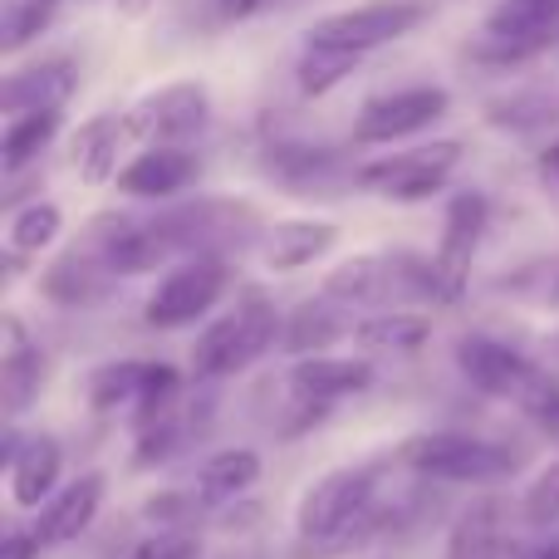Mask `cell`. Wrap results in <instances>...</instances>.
Returning <instances> with one entry per match:
<instances>
[{
  "label": "cell",
  "mask_w": 559,
  "mask_h": 559,
  "mask_svg": "<svg viewBox=\"0 0 559 559\" xmlns=\"http://www.w3.org/2000/svg\"><path fill=\"white\" fill-rule=\"evenodd\" d=\"M324 295L338 305H358V309H407L423 299H442L432 261L413 251H383V255H354L338 271H329Z\"/></svg>",
  "instance_id": "6da1fadb"
},
{
  "label": "cell",
  "mask_w": 559,
  "mask_h": 559,
  "mask_svg": "<svg viewBox=\"0 0 559 559\" xmlns=\"http://www.w3.org/2000/svg\"><path fill=\"white\" fill-rule=\"evenodd\" d=\"M275 329H280V314L265 305L261 295H246L241 305L231 309L226 319H216L192 348V368L202 378H226V373H241L251 368L265 348L275 344Z\"/></svg>",
  "instance_id": "7a4b0ae2"
},
{
  "label": "cell",
  "mask_w": 559,
  "mask_h": 559,
  "mask_svg": "<svg viewBox=\"0 0 559 559\" xmlns=\"http://www.w3.org/2000/svg\"><path fill=\"white\" fill-rule=\"evenodd\" d=\"M559 45V0H501L486 15L472 59L481 64H525L540 49Z\"/></svg>",
  "instance_id": "3957f363"
},
{
  "label": "cell",
  "mask_w": 559,
  "mask_h": 559,
  "mask_svg": "<svg viewBox=\"0 0 559 559\" xmlns=\"http://www.w3.org/2000/svg\"><path fill=\"white\" fill-rule=\"evenodd\" d=\"M368 506H373V476L344 466V472H329L309 486L305 501H299L295 525L309 545H324L329 550V545H344L354 535V525L368 521Z\"/></svg>",
  "instance_id": "277c9868"
},
{
  "label": "cell",
  "mask_w": 559,
  "mask_h": 559,
  "mask_svg": "<svg viewBox=\"0 0 559 559\" xmlns=\"http://www.w3.org/2000/svg\"><path fill=\"white\" fill-rule=\"evenodd\" d=\"M456 163H462V143H456V138H442V143L378 157V163L358 167L354 177H358V187L388 197V202H423V197L442 192L447 177L456 173Z\"/></svg>",
  "instance_id": "5b68a950"
},
{
  "label": "cell",
  "mask_w": 559,
  "mask_h": 559,
  "mask_svg": "<svg viewBox=\"0 0 559 559\" xmlns=\"http://www.w3.org/2000/svg\"><path fill=\"white\" fill-rule=\"evenodd\" d=\"M403 462L413 472L432 476V481H496V476L515 472V456L496 442L481 437H462V432H432V437H413L403 447Z\"/></svg>",
  "instance_id": "8992f818"
},
{
  "label": "cell",
  "mask_w": 559,
  "mask_h": 559,
  "mask_svg": "<svg viewBox=\"0 0 559 559\" xmlns=\"http://www.w3.org/2000/svg\"><path fill=\"white\" fill-rule=\"evenodd\" d=\"M423 15H427L423 0H364V5H348V10H334V15L314 20L309 39L368 55V49H383V45H393V39L413 35V29L423 25Z\"/></svg>",
  "instance_id": "52a82bcc"
},
{
  "label": "cell",
  "mask_w": 559,
  "mask_h": 559,
  "mask_svg": "<svg viewBox=\"0 0 559 559\" xmlns=\"http://www.w3.org/2000/svg\"><path fill=\"white\" fill-rule=\"evenodd\" d=\"M452 108V94L442 84H413V88H393V94H378L364 104L354 123V143L378 147V143H397V138H413L423 128H432L437 118Z\"/></svg>",
  "instance_id": "ba28073f"
},
{
  "label": "cell",
  "mask_w": 559,
  "mask_h": 559,
  "mask_svg": "<svg viewBox=\"0 0 559 559\" xmlns=\"http://www.w3.org/2000/svg\"><path fill=\"white\" fill-rule=\"evenodd\" d=\"M222 289H226V261L222 255H187V261L153 289V299H147L143 314H147L153 329L192 324V319H202L206 309L222 299Z\"/></svg>",
  "instance_id": "9c48e42d"
},
{
  "label": "cell",
  "mask_w": 559,
  "mask_h": 559,
  "mask_svg": "<svg viewBox=\"0 0 559 559\" xmlns=\"http://www.w3.org/2000/svg\"><path fill=\"white\" fill-rule=\"evenodd\" d=\"M206 118H212L206 88L192 84V79H182V84H167V88H157V94H147L143 104L128 108V133L147 147L153 143H182L187 147V138L202 133Z\"/></svg>",
  "instance_id": "30bf717a"
},
{
  "label": "cell",
  "mask_w": 559,
  "mask_h": 559,
  "mask_svg": "<svg viewBox=\"0 0 559 559\" xmlns=\"http://www.w3.org/2000/svg\"><path fill=\"white\" fill-rule=\"evenodd\" d=\"M481 231H486V202L476 192H456L452 206H447L442 241H437V255H432L437 285H442V305L462 299L466 275H472V255H476V246H481Z\"/></svg>",
  "instance_id": "8fae6325"
},
{
  "label": "cell",
  "mask_w": 559,
  "mask_h": 559,
  "mask_svg": "<svg viewBox=\"0 0 559 559\" xmlns=\"http://www.w3.org/2000/svg\"><path fill=\"white\" fill-rule=\"evenodd\" d=\"M456 364H462V373L472 378L481 393L511 397L515 407L525 403V393H531L545 373V368H535L525 354H515L511 344H496V338H486V334L462 338V344H456Z\"/></svg>",
  "instance_id": "7c38bea8"
},
{
  "label": "cell",
  "mask_w": 559,
  "mask_h": 559,
  "mask_svg": "<svg viewBox=\"0 0 559 559\" xmlns=\"http://www.w3.org/2000/svg\"><path fill=\"white\" fill-rule=\"evenodd\" d=\"M192 182H197V157L187 153L182 143H153V147H143V153H138L133 163L118 173V192L153 197V202L187 192Z\"/></svg>",
  "instance_id": "4fadbf2b"
},
{
  "label": "cell",
  "mask_w": 559,
  "mask_h": 559,
  "mask_svg": "<svg viewBox=\"0 0 559 559\" xmlns=\"http://www.w3.org/2000/svg\"><path fill=\"white\" fill-rule=\"evenodd\" d=\"M79 84V69L69 59H45V64H29V69H15L0 88V108L5 118H20V114H59L69 104Z\"/></svg>",
  "instance_id": "5bb4252c"
},
{
  "label": "cell",
  "mask_w": 559,
  "mask_h": 559,
  "mask_svg": "<svg viewBox=\"0 0 559 559\" xmlns=\"http://www.w3.org/2000/svg\"><path fill=\"white\" fill-rule=\"evenodd\" d=\"M98 501H104V476H98V472H84L79 481L59 486V491L49 496L45 506H39V515H35V525H29V535H35L39 545H64V540H74V535H84L88 525H94Z\"/></svg>",
  "instance_id": "9a60e30c"
},
{
  "label": "cell",
  "mask_w": 559,
  "mask_h": 559,
  "mask_svg": "<svg viewBox=\"0 0 559 559\" xmlns=\"http://www.w3.org/2000/svg\"><path fill=\"white\" fill-rule=\"evenodd\" d=\"M128 118H118V114H98V118H88V123H79V133H74V167H79V177H84L88 187H104V182H118V153H123V143H128Z\"/></svg>",
  "instance_id": "2e32d148"
},
{
  "label": "cell",
  "mask_w": 559,
  "mask_h": 559,
  "mask_svg": "<svg viewBox=\"0 0 559 559\" xmlns=\"http://www.w3.org/2000/svg\"><path fill=\"white\" fill-rule=\"evenodd\" d=\"M265 173H271L275 182H285L289 192L314 197V192H329V187L344 177V163H338V153H329V147L275 143L271 153H265Z\"/></svg>",
  "instance_id": "e0dca14e"
},
{
  "label": "cell",
  "mask_w": 559,
  "mask_h": 559,
  "mask_svg": "<svg viewBox=\"0 0 559 559\" xmlns=\"http://www.w3.org/2000/svg\"><path fill=\"white\" fill-rule=\"evenodd\" d=\"M45 383V354L29 344L25 324L5 319V354H0V393H5V413L20 417L29 407V397Z\"/></svg>",
  "instance_id": "ac0fdd59"
},
{
  "label": "cell",
  "mask_w": 559,
  "mask_h": 559,
  "mask_svg": "<svg viewBox=\"0 0 559 559\" xmlns=\"http://www.w3.org/2000/svg\"><path fill=\"white\" fill-rule=\"evenodd\" d=\"M373 383V368L358 364V358H324L309 354L289 368V388H295L305 403H334L344 393H358V388Z\"/></svg>",
  "instance_id": "d6986e66"
},
{
  "label": "cell",
  "mask_w": 559,
  "mask_h": 559,
  "mask_svg": "<svg viewBox=\"0 0 559 559\" xmlns=\"http://www.w3.org/2000/svg\"><path fill=\"white\" fill-rule=\"evenodd\" d=\"M501 540H506L501 496H476V501L456 515L442 559H501Z\"/></svg>",
  "instance_id": "ffe728a7"
},
{
  "label": "cell",
  "mask_w": 559,
  "mask_h": 559,
  "mask_svg": "<svg viewBox=\"0 0 559 559\" xmlns=\"http://www.w3.org/2000/svg\"><path fill=\"white\" fill-rule=\"evenodd\" d=\"M108 285H114V271L104 265L98 251L59 255V261L45 271V280H39V289H45L55 305H94V299L108 295Z\"/></svg>",
  "instance_id": "44dd1931"
},
{
  "label": "cell",
  "mask_w": 559,
  "mask_h": 559,
  "mask_svg": "<svg viewBox=\"0 0 559 559\" xmlns=\"http://www.w3.org/2000/svg\"><path fill=\"white\" fill-rule=\"evenodd\" d=\"M338 226L334 222H280L265 236V265L271 271H305L324 251H334Z\"/></svg>",
  "instance_id": "7402d4cb"
},
{
  "label": "cell",
  "mask_w": 559,
  "mask_h": 559,
  "mask_svg": "<svg viewBox=\"0 0 559 559\" xmlns=\"http://www.w3.org/2000/svg\"><path fill=\"white\" fill-rule=\"evenodd\" d=\"M55 486H59V447L49 437L15 447V456H10V496H15L20 511H35L45 496H55Z\"/></svg>",
  "instance_id": "603a6c76"
},
{
  "label": "cell",
  "mask_w": 559,
  "mask_h": 559,
  "mask_svg": "<svg viewBox=\"0 0 559 559\" xmlns=\"http://www.w3.org/2000/svg\"><path fill=\"white\" fill-rule=\"evenodd\" d=\"M348 334L344 314H338V299H309V305H299L295 314L285 319V334H280V344L289 348V354L309 358V354H324L329 344H338V338Z\"/></svg>",
  "instance_id": "cb8c5ba5"
},
{
  "label": "cell",
  "mask_w": 559,
  "mask_h": 559,
  "mask_svg": "<svg viewBox=\"0 0 559 559\" xmlns=\"http://www.w3.org/2000/svg\"><path fill=\"white\" fill-rule=\"evenodd\" d=\"M59 133V114H20L5 118V138H0V173L15 177L55 143Z\"/></svg>",
  "instance_id": "d4e9b609"
},
{
  "label": "cell",
  "mask_w": 559,
  "mask_h": 559,
  "mask_svg": "<svg viewBox=\"0 0 559 559\" xmlns=\"http://www.w3.org/2000/svg\"><path fill=\"white\" fill-rule=\"evenodd\" d=\"M354 49H338V45H319V39H305V55L295 64V79H299V94L305 98H324L329 88H338L348 74L358 69Z\"/></svg>",
  "instance_id": "484cf974"
},
{
  "label": "cell",
  "mask_w": 559,
  "mask_h": 559,
  "mask_svg": "<svg viewBox=\"0 0 559 559\" xmlns=\"http://www.w3.org/2000/svg\"><path fill=\"white\" fill-rule=\"evenodd\" d=\"M255 476H261V456L246 452V447H236V452H216L212 462L202 466V476H197V491H202V501H231V496L251 491Z\"/></svg>",
  "instance_id": "4316f807"
},
{
  "label": "cell",
  "mask_w": 559,
  "mask_h": 559,
  "mask_svg": "<svg viewBox=\"0 0 559 559\" xmlns=\"http://www.w3.org/2000/svg\"><path fill=\"white\" fill-rule=\"evenodd\" d=\"M64 0H5V15H0V49L20 55L35 35H45L49 20L59 15Z\"/></svg>",
  "instance_id": "83f0119b"
},
{
  "label": "cell",
  "mask_w": 559,
  "mask_h": 559,
  "mask_svg": "<svg viewBox=\"0 0 559 559\" xmlns=\"http://www.w3.org/2000/svg\"><path fill=\"white\" fill-rule=\"evenodd\" d=\"M354 338L364 348H417L427 338V319L407 314V309H383V314L364 319V324L354 329Z\"/></svg>",
  "instance_id": "f1b7e54d"
},
{
  "label": "cell",
  "mask_w": 559,
  "mask_h": 559,
  "mask_svg": "<svg viewBox=\"0 0 559 559\" xmlns=\"http://www.w3.org/2000/svg\"><path fill=\"white\" fill-rule=\"evenodd\" d=\"M59 226H64V216H59L55 202H29L20 206L15 216H10V255H35L45 251V246H55Z\"/></svg>",
  "instance_id": "f546056e"
},
{
  "label": "cell",
  "mask_w": 559,
  "mask_h": 559,
  "mask_svg": "<svg viewBox=\"0 0 559 559\" xmlns=\"http://www.w3.org/2000/svg\"><path fill=\"white\" fill-rule=\"evenodd\" d=\"M143 378H147V364H108L94 373L88 383V397L94 407H123V403H138L143 393Z\"/></svg>",
  "instance_id": "4dcf8cb0"
},
{
  "label": "cell",
  "mask_w": 559,
  "mask_h": 559,
  "mask_svg": "<svg viewBox=\"0 0 559 559\" xmlns=\"http://www.w3.org/2000/svg\"><path fill=\"white\" fill-rule=\"evenodd\" d=\"M525 521L540 525V531L559 521V456L535 476L531 486H525Z\"/></svg>",
  "instance_id": "1f68e13d"
},
{
  "label": "cell",
  "mask_w": 559,
  "mask_h": 559,
  "mask_svg": "<svg viewBox=\"0 0 559 559\" xmlns=\"http://www.w3.org/2000/svg\"><path fill=\"white\" fill-rule=\"evenodd\" d=\"M197 555H202V540L192 531H157L128 559H197Z\"/></svg>",
  "instance_id": "d6a6232c"
},
{
  "label": "cell",
  "mask_w": 559,
  "mask_h": 559,
  "mask_svg": "<svg viewBox=\"0 0 559 559\" xmlns=\"http://www.w3.org/2000/svg\"><path fill=\"white\" fill-rule=\"evenodd\" d=\"M212 5H216V20L236 25V20H251L255 10H265V0H212Z\"/></svg>",
  "instance_id": "836d02e7"
},
{
  "label": "cell",
  "mask_w": 559,
  "mask_h": 559,
  "mask_svg": "<svg viewBox=\"0 0 559 559\" xmlns=\"http://www.w3.org/2000/svg\"><path fill=\"white\" fill-rule=\"evenodd\" d=\"M35 550H39V540L35 535H5V545H0V559H35Z\"/></svg>",
  "instance_id": "e575fe53"
},
{
  "label": "cell",
  "mask_w": 559,
  "mask_h": 559,
  "mask_svg": "<svg viewBox=\"0 0 559 559\" xmlns=\"http://www.w3.org/2000/svg\"><path fill=\"white\" fill-rule=\"evenodd\" d=\"M540 173H545V182H559V143H550L540 153Z\"/></svg>",
  "instance_id": "d590c367"
},
{
  "label": "cell",
  "mask_w": 559,
  "mask_h": 559,
  "mask_svg": "<svg viewBox=\"0 0 559 559\" xmlns=\"http://www.w3.org/2000/svg\"><path fill=\"white\" fill-rule=\"evenodd\" d=\"M114 5H118V15H143L153 0H114Z\"/></svg>",
  "instance_id": "8d00e7d4"
},
{
  "label": "cell",
  "mask_w": 559,
  "mask_h": 559,
  "mask_svg": "<svg viewBox=\"0 0 559 559\" xmlns=\"http://www.w3.org/2000/svg\"><path fill=\"white\" fill-rule=\"evenodd\" d=\"M545 299H550V305H559V261L550 265V285H545Z\"/></svg>",
  "instance_id": "74e56055"
},
{
  "label": "cell",
  "mask_w": 559,
  "mask_h": 559,
  "mask_svg": "<svg viewBox=\"0 0 559 559\" xmlns=\"http://www.w3.org/2000/svg\"><path fill=\"white\" fill-rule=\"evenodd\" d=\"M535 559H559V535H555V540L550 545H540V550H531Z\"/></svg>",
  "instance_id": "f35d334b"
},
{
  "label": "cell",
  "mask_w": 559,
  "mask_h": 559,
  "mask_svg": "<svg viewBox=\"0 0 559 559\" xmlns=\"http://www.w3.org/2000/svg\"><path fill=\"white\" fill-rule=\"evenodd\" d=\"M511 559H535L531 550H511Z\"/></svg>",
  "instance_id": "ab89813d"
},
{
  "label": "cell",
  "mask_w": 559,
  "mask_h": 559,
  "mask_svg": "<svg viewBox=\"0 0 559 559\" xmlns=\"http://www.w3.org/2000/svg\"><path fill=\"white\" fill-rule=\"evenodd\" d=\"M550 348H555V354H559V334H555V338H550Z\"/></svg>",
  "instance_id": "60d3db41"
},
{
  "label": "cell",
  "mask_w": 559,
  "mask_h": 559,
  "mask_svg": "<svg viewBox=\"0 0 559 559\" xmlns=\"http://www.w3.org/2000/svg\"><path fill=\"white\" fill-rule=\"evenodd\" d=\"M555 59H559V45H555Z\"/></svg>",
  "instance_id": "b9f144b4"
}]
</instances>
